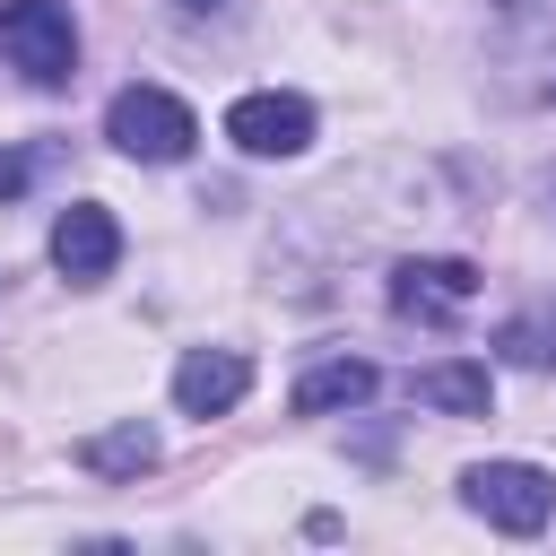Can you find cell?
<instances>
[{"mask_svg": "<svg viewBox=\"0 0 556 556\" xmlns=\"http://www.w3.org/2000/svg\"><path fill=\"white\" fill-rule=\"evenodd\" d=\"M226 139H235L243 156H304V148H313V104L287 96V87L235 96V104H226Z\"/></svg>", "mask_w": 556, "mask_h": 556, "instance_id": "obj_4", "label": "cell"}, {"mask_svg": "<svg viewBox=\"0 0 556 556\" xmlns=\"http://www.w3.org/2000/svg\"><path fill=\"white\" fill-rule=\"evenodd\" d=\"M391 304L408 321H452V313L478 304V269L469 261H400L391 269Z\"/></svg>", "mask_w": 556, "mask_h": 556, "instance_id": "obj_7", "label": "cell"}, {"mask_svg": "<svg viewBox=\"0 0 556 556\" xmlns=\"http://www.w3.org/2000/svg\"><path fill=\"white\" fill-rule=\"evenodd\" d=\"M460 495H469V513H486V521L513 530V539H530V530L556 521V478L530 469V460H478V469L460 478Z\"/></svg>", "mask_w": 556, "mask_h": 556, "instance_id": "obj_3", "label": "cell"}, {"mask_svg": "<svg viewBox=\"0 0 556 556\" xmlns=\"http://www.w3.org/2000/svg\"><path fill=\"white\" fill-rule=\"evenodd\" d=\"M408 391H417V408H443V417H486V400H495L486 365H469V356H443V365H426Z\"/></svg>", "mask_w": 556, "mask_h": 556, "instance_id": "obj_9", "label": "cell"}, {"mask_svg": "<svg viewBox=\"0 0 556 556\" xmlns=\"http://www.w3.org/2000/svg\"><path fill=\"white\" fill-rule=\"evenodd\" d=\"M174 9H217V0H174Z\"/></svg>", "mask_w": 556, "mask_h": 556, "instance_id": "obj_11", "label": "cell"}, {"mask_svg": "<svg viewBox=\"0 0 556 556\" xmlns=\"http://www.w3.org/2000/svg\"><path fill=\"white\" fill-rule=\"evenodd\" d=\"M78 460H87L96 478H139V469H156V434L130 417V426H104V434H87V443H78Z\"/></svg>", "mask_w": 556, "mask_h": 556, "instance_id": "obj_10", "label": "cell"}, {"mask_svg": "<svg viewBox=\"0 0 556 556\" xmlns=\"http://www.w3.org/2000/svg\"><path fill=\"white\" fill-rule=\"evenodd\" d=\"M374 365L365 356H321V365H304V382H295V417H339V408H365L374 400Z\"/></svg>", "mask_w": 556, "mask_h": 556, "instance_id": "obj_8", "label": "cell"}, {"mask_svg": "<svg viewBox=\"0 0 556 556\" xmlns=\"http://www.w3.org/2000/svg\"><path fill=\"white\" fill-rule=\"evenodd\" d=\"M0 61L26 87H70L78 78V17H70V0H0Z\"/></svg>", "mask_w": 556, "mask_h": 556, "instance_id": "obj_1", "label": "cell"}, {"mask_svg": "<svg viewBox=\"0 0 556 556\" xmlns=\"http://www.w3.org/2000/svg\"><path fill=\"white\" fill-rule=\"evenodd\" d=\"M113 261H122V226H113V208L70 200V208L52 217V269H61L70 287H96V278H113Z\"/></svg>", "mask_w": 556, "mask_h": 556, "instance_id": "obj_5", "label": "cell"}, {"mask_svg": "<svg viewBox=\"0 0 556 556\" xmlns=\"http://www.w3.org/2000/svg\"><path fill=\"white\" fill-rule=\"evenodd\" d=\"M243 391H252L243 348H182V365H174V408L182 417H226Z\"/></svg>", "mask_w": 556, "mask_h": 556, "instance_id": "obj_6", "label": "cell"}, {"mask_svg": "<svg viewBox=\"0 0 556 556\" xmlns=\"http://www.w3.org/2000/svg\"><path fill=\"white\" fill-rule=\"evenodd\" d=\"M104 139H113L122 156H139V165H174V156H191L200 122H191V104L165 96V87H122V96L104 104Z\"/></svg>", "mask_w": 556, "mask_h": 556, "instance_id": "obj_2", "label": "cell"}]
</instances>
